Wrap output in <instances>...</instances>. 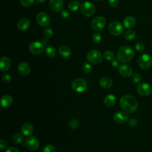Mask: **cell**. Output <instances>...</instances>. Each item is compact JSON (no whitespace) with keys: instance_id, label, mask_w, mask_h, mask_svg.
Here are the masks:
<instances>
[{"instance_id":"45","label":"cell","mask_w":152,"mask_h":152,"mask_svg":"<svg viewBox=\"0 0 152 152\" xmlns=\"http://www.w3.org/2000/svg\"><path fill=\"white\" fill-rule=\"evenodd\" d=\"M48 38H45V39H43V40H42V41H43V44H45V45H47V44H48L49 43V40H48Z\"/></svg>"},{"instance_id":"21","label":"cell","mask_w":152,"mask_h":152,"mask_svg":"<svg viewBox=\"0 0 152 152\" xmlns=\"http://www.w3.org/2000/svg\"><path fill=\"white\" fill-rule=\"evenodd\" d=\"M116 102V99L115 96L113 94L107 95L103 100V103H104V105L109 107H112L113 106H114Z\"/></svg>"},{"instance_id":"43","label":"cell","mask_w":152,"mask_h":152,"mask_svg":"<svg viewBox=\"0 0 152 152\" xmlns=\"http://www.w3.org/2000/svg\"><path fill=\"white\" fill-rule=\"evenodd\" d=\"M5 152H20V150L15 147H10L7 148Z\"/></svg>"},{"instance_id":"8","label":"cell","mask_w":152,"mask_h":152,"mask_svg":"<svg viewBox=\"0 0 152 152\" xmlns=\"http://www.w3.org/2000/svg\"><path fill=\"white\" fill-rule=\"evenodd\" d=\"M109 30L110 33L114 36L121 35L124 31L122 24L118 21H112L109 25Z\"/></svg>"},{"instance_id":"24","label":"cell","mask_w":152,"mask_h":152,"mask_svg":"<svg viewBox=\"0 0 152 152\" xmlns=\"http://www.w3.org/2000/svg\"><path fill=\"white\" fill-rule=\"evenodd\" d=\"M135 20L132 16H128L124 20V25L125 27L128 29L133 28L135 26Z\"/></svg>"},{"instance_id":"36","label":"cell","mask_w":152,"mask_h":152,"mask_svg":"<svg viewBox=\"0 0 152 152\" xmlns=\"http://www.w3.org/2000/svg\"><path fill=\"white\" fill-rule=\"evenodd\" d=\"M44 35L46 38H48V39L50 38L53 35V30L49 27H47L45 28Z\"/></svg>"},{"instance_id":"41","label":"cell","mask_w":152,"mask_h":152,"mask_svg":"<svg viewBox=\"0 0 152 152\" xmlns=\"http://www.w3.org/2000/svg\"><path fill=\"white\" fill-rule=\"evenodd\" d=\"M128 124L131 126H136L138 124V122H137V119H135L134 118H131L129 120Z\"/></svg>"},{"instance_id":"46","label":"cell","mask_w":152,"mask_h":152,"mask_svg":"<svg viewBox=\"0 0 152 152\" xmlns=\"http://www.w3.org/2000/svg\"><path fill=\"white\" fill-rule=\"evenodd\" d=\"M36 1H37V2H39V3H43L45 1V0H36Z\"/></svg>"},{"instance_id":"13","label":"cell","mask_w":152,"mask_h":152,"mask_svg":"<svg viewBox=\"0 0 152 152\" xmlns=\"http://www.w3.org/2000/svg\"><path fill=\"white\" fill-rule=\"evenodd\" d=\"M113 119L117 124H124L128 121V115L125 112L119 111L113 115Z\"/></svg>"},{"instance_id":"33","label":"cell","mask_w":152,"mask_h":152,"mask_svg":"<svg viewBox=\"0 0 152 152\" xmlns=\"http://www.w3.org/2000/svg\"><path fill=\"white\" fill-rule=\"evenodd\" d=\"M56 148L52 144L46 145L43 150L42 152H56Z\"/></svg>"},{"instance_id":"27","label":"cell","mask_w":152,"mask_h":152,"mask_svg":"<svg viewBox=\"0 0 152 152\" xmlns=\"http://www.w3.org/2000/svg\"><path fill=\"white\" fill-rule=\"evenodd\" d=\"M124 37L128 40H132L135 37V33L131 30H128L124 33Z\"/></svg>"},{"instance_id":"11","label":"cell","mask_w":152,"mask_h":152,"mask_svg":"<svg viewBox=\"0 0 152 152\" xmlns=\"http://www.w3.org/2000/svg\"><path fill=\"white\" fill-rule=\"evenodd\" d=\"M39 139L33 135L29 136L25 141V146L30 150H36L39 146Z\"/></svg>"},{"instance_id":"35","label":"cell","mask_w":152,"mask_h":152,"mask_svg":"<svg viewBox=\"0 0 152 152\" xmlns=\"http://www.w3.org/2000/svg\"><path fill=\"white\" fill-rule=\"evenodd\" d=\"M135 49L139 52H142L144 51V48H145V46L143 44V43L141 42H137L135 45Z\"/></svg>"},{"instance_id":"1","label":"cell","mask_w":152,"mask_h":152,"mask_svg":"<svg viewBox=\"0 0 152 152\" xmlns=\"http://www.w3.org/2000/svg\"><path fill=\"white\" fill-rule=\"evenodd\" d=\"M119 104L121 107L128 113L134 112L138 107L137 100L131 95H124L119 100Z\"/></svg>"},{"instance_id":"4","label":"cell","mask_w":152,"mask_h":152,"mask_svg":"<svg viewBox=\"0 0 152 152\" xmlns=\"http://www.w3.org/2000/svg\"><path fill=\"white\" fill-rule=\"evenodd\" d=\"M80 10L83 15L90 17L94 13L96 8L93 3L89 1H85L81 4Z\"/></svg>"},{"instance_id":"10","label":"cell","mask_w":152,"mask_h":152,"mask_svg":"<svg viewBox=\"0 0 152 152\" xmlns=\"http://www.w3.org/2000/svg\"><path fill=\"white\" fill-rule=\"evenodd\" d=\"M44 49V44L40 42H31L28 46V50L31 53L37 55L42 53Z\"/></svg>"},{"instance_id":"20","label":"cell","mask_w":152,"mask_h":152,"mask_svg":"<svg viewBox=\"0 0 152 152\" xmlns=\"http://www.w3.org/2000/svg\"><path fill=\"white\" fill-rule=\"evenodd\" d=\"M59 53L62 57L64 58H68L71 56L72 52L71 49L68 46L63 45L59 48Z\"/></svg>"},{"instance_id":"38","label":"cell","mask_w":152,"mask_h":152,"mask_svg":"<svg viewBox=\"0 0 152 152\" xmlns=\"http://www.w3.org/2000/svg\"><path fill=\"white\" fill-rule=\"evenodd\" d=\"M132 80L135 84L138 83L141 80V75L138 73H135L132 77Z\"/></svg>"},{"instance_id":"26","label":"cell","mask_w":152,"mask_h":152,"mask_svg":"<svg viewBox=\"0 0 152 152\" xmlns=\"http://www.w3.org/2000/svg\"><path fill=\"white\" fill-rule=\"evenodd\" d=\"M80 7V2L76 0L71 1L68 4V8L72 11H75L78 10Z\"/></svg>"},{"instance_id":"6","label":"cell","mask_w":152,"mask_h":152,"mask_svg":"<svg viewBox=\"0 0 152 152\" xmlns=\"http://www.w3.org/2000/svg\"><path fill=\"white\" fill-rule=\"evenodd\" d=\"M138 63L141 68L143 69H148L152 65V58L149 54H142L139 56Z\"/></svg>"},{"instance_id":"44","label":"cell","mask_w":152,"mask_h":152,"mask_svg":"<svg viewBox=\"0 0 152 152\" xmlns=\"http://www.w3.org/2000/svg\"><path fill=\"white\" fill-rule=\"evenodd\" d=\"M7 147V142L5 140H1L0 141V147L1 148V150H3L4 148H5Z\"/></svg>"},{"instance_id":"2","label":"cell","mask_w":152,"mask_h":152,"mask_svg":"<svg viewBox=\"0 0 152 152\" xmlns=\"http://www.w3.org/2000/svg\"><path fill=\"white\" fill-rule=\"evenodd\" d=\"M134 56L133 49L128 45H124L119 48L117 51L116 56L118 59L123 63L129 62Z\"/></svg>"},{"instance_id":"23","label":"cell","mask_w":152,"mask_h":152,"mask_svg":"<svg viewBox=\"0 0 152 152\" xmlns=\"http://www.w3.org/2000/svg\"><path fill=\"white\" fill-rule=\"evenodd\" d=\"M13 99L10 95H4L1 98V104L2 107H8L12 103Z\"/></svg>"},{"instance_id":"42","label":"cell","mask_w":152,"mask_h":152,"mask_svg":"<svg viewBox=\"0 0 152 152\" xmlns=\"http://www.w3.org/2000/svg\"><path fill=\"white\" fill-rule=\"evenodd\" d=\"M61 16L64 18H67L69 17V12L68 10H64L61 11Z\"/></svg>"},{"instance_id":"28","label":"cell","mask_w":152,"mask_h":152,"mask_svg":"<svg viewBox=\"0 0 152 152\" xmlns=\"http://www.w3.org/2000/svg\"><path fill=\"white\" fill-rule=\"evenodd\" d=\"M12 140L15 143L20 144L24 141V137L21 134L19 133H15L12 136Z\"/></svg>"},{"instance_id":"30","label":"cell","mask_w":152,"mask_h":152,"mask_svg":"<svg viewBox=\"0 0 152 152\" xmlns=\"http://www.w3.org/2000/svg\"><path fill=\"white\" fill-rule=\"evenodd\" d=\"M102 36L101 34L97 32L94 33L92 35V40L95 43H99L101 42Z\"/></svg>"},{"instance_id":"17","label":"cell","mask_w":152,"mask_h":152,"mask_svg":"<svg viewBox=\"0 0 152 152\" xmlns=\"http://www.w3.org/2000/svg\"><path fill=\"white\" fill-rule=\"evenodd\" d=\"M31 68L28 64L21 62L18 66V71L22 75H27L30 72Z\"/></svg>"},{"instance_id":"3","label":"cell","mask_w":152,"mask_h":152,"mask_svg":"<svg viewBox=\"0 0 152 152\" xmlns=\"http://www.w3.org/2000/svg\"><path fill=\"white\" fill-rule=\"evenodd\" d=\"M71 87L74 91L78 93H82L86 90L87 84L85 80L81 78H77L72 80L71 83Z\"/></svg>"},{"instance_id":"39","label":"cell","mask_w":152,"mask_h":152,"mask_svg":"<svg viewBox=\"0 0 152 152\" xmlns=\"http://www.w3.org/2000/svg\"><path fill=\"white\" fill-rule=\"evenodd\" d=\"M108 2L110 6L112 7H116L118 6L119 4V0H109Z\"/></svg>"},{"instance_id":"14","label":"cell","mask_w":152,"mask_h":152,"mask_svg":"<svg viewBox=\"0 0 152 152\" xmlns=\"http://www.w3.org/2000/svg\"><path fill=\"white\" fill-rule=\"evenodd\" d=\"M49 7L52 11L58 12L62 8L63 0H50Z\"/></svg>"},{"instance_id":"22","label":"cell","mask_w":152,"mask_h":152,"mask_svg":"<svg viewBox=\"0 0 152 152\" xmlns=\"http://www.w3.org/2000/svg\"><path fill=\"white\" fill-rule=\"evenodd\" d=\"M99 83L101 87L105 88H109L112 87L113 84V81L110 78L108 77H103L100 78Z\"/></svg>"},{"instance_id":"19","label":"cell","mask_w":152,"mask_h":152,"mask_svg":"<svg viewBox=\"0 0 152 152\" xmlns=\"http://www.w3.org/2000/svg\"><path fill=\"white\" fill-rule=\"evenodd\" d=\"M30 21L26 18H23L19 20L17 24V28L21 31L26 30L30 26Z\"/></svg>"},{"instance_id":"18","label":"cell","mask_w":152,"mask_h":152,"mask_svg":"<svg viewBox=\"0 0 152 152\" xmlns=\"http://www.w3.org/2000/svg\"><path fill=\"white\" fill-rule=\"evenodd\" d=\"M21 131L24 135L28 136L31 135L33 131V126L29 122H26L21 126Z\"/></svg>"},{"instance_id":"32","label":"cell","mask_w":152,"mask_h":152,"mask_svg":"<svg viewBox=\"0 0 152 152\" xmlns=\"http://www.w3.org/2000/svg\"><path fill=\"white\" fill-rule=\"evenodd\" d=\"M82 68H83V71L85 73L88 74V73H89V72H90L91 71L92 66H91V65L89 63L85 62H84V64L83 65Z\"/></svg>"},{"instance_id":"47","label":"cell","mask_w":152,"mask_h":152,"mask_svg":"<svg viewBox=\"0 0 152 152\" xmlns=\"http://www.w3.org/2000/svg\"><path fill=\"white\" fill-rule=\"evenodd\" d=\"M96 1H103V0H96Z\"/></svg>"},{"instance_id":"12","label":"cell","mask_w":152,"mask_h":152,"mask_svg":"<svg viewBox=\"0 0 152 152\" xmlns=\"http://www.w3.org/2000/svg\"><path fill=\"white\" fill-rule=\"evenodd\" d=\"M36 21L42 27H46L50 23V18L46 12H39L36 16Z\"/></svg>"},{"instance_id":"31","label":"cell","mask_w":152,"mask_h":152,"mask_svg":"<svg viewBox=\"0 0 152 152\" xmlns=\"http://www.w3.org/2000/svg\"><path fill=\"white\" fill-rule=\"evenodd\" d=\"M104 57L107 60V61H112L115 58V55L114 53H113L112 51L111 50H106L104 53Z\"/></svg>"},{"instance_id":"7","label":"cell","mask_w":152,"mask_h":152,"mask_svg":"<svg viewBox=\"0 0 152 152\" xmlns=\"http://www.w3.org/2000/svg\"><path fill=\"white\" fill-rule=\"evenodd\" d=\"M138 94L142 97H147L152 93V87L147 83H142L138 85L137 88Z\"/></svg>"},{"instance_id":"9","label":"cell","mask_w":152,"mask_h":152,"mask_svg":"<svg viewBox=\"0 0 152 152\" xmlns=\"http://www.w3.org/2000/svg\"><path fill=\"white\" fill-rule=\"evenodd\" d=\"M106 24V20L103 16H97L91 21V27L96 31L102 30Z\"/></svg>"},{"instance_id":"15","label":"cell","mask_w":152,"mask_h":152,"mask_svg":"<svg viewBox=\"0 0 152 152\" xmlns=\"http://www.w3.org/2000/svg\"><path fill=\"white\" fill-rule=\"evenodd\" d=\"M118 72L121 75L125 77H129L132 74V69L130 66L124 64L118 67Z\"/></svg>"},{"instance_id":"5","label":"cell","mask_w":152,"mask_h":152,"mask_svg":"<svg viewBox=\"0 0 152 152\" xmlns=\"http://www.w3.org/2000/svg\"><path fill=\"white\" fill-rule=\"evenodd\" d=\"M87 59L91 63L99 64L103 61L102 53L97 50H91L87 54Z\"/></svg>"},{"instance_id":"16","label":"cell","mask_w":152,"mask_h":152,"mask_svg":"<svg viewBox=\"0 0 152 152\" xmlns=\"http://www.w3.org/2000/svg\"><path fill=\"white\" fill-rule=\"evenodd\" d=\"M11 66V61L7 56H2L0 59V69L1 71H8Z\"/></svg>"},{"instance_id":"25","label":"cell","mask_w":152,"mask_h":152,"mask_svg":"<svg viewBox=\"0 0 152 152\" xmlns=\"http://www.w3.org/2000/svg\"><path fill=\"white\" fill-rule=\"evenodd\" d=\"M45 53L46 56L49 58H55L56 55V49L52 46H47L45 49Z\"/></svg>"},{"instance_id":"40","label":"cell","mask_w":152,"mask_h":152,"mask_svg":"<svg viewBox=\"0 0 152 152\" xmlns=\"http://www.w3.org/2000/svg\"><path fill=\"white\" fill-rule=\"evenodd\" d=\"M119 60L118 59V58H115L112 61H111V64L114 67V68H118L119 67Z\"/></svg>"},{"instance_id":"37","label":"cell","mask_w":152,"mask_h":152,"mask_svg":"<svg viewBox=\"0 0 152 152\" xmlns=\"http://www.w3.org/2000/svg\"><path fill=\"white\" fill-rule=\"evenodd\" d=\"M34 2V0H20V3L22 6L28 7L31 6Z\"/></svg>"},{"instance_id":"34","label":"cell","mask_w":152,"mask_h":152,"mask_svg":"<svg viewBox=\"0 0 152 152\" xmlns=\"http://www.w3.org/2000/svg\"><path fill=\"white\" fill-rule=\"evenodd\" d=\"M2 80L5 83L8 84L11 81V77L8 73H5L2 75Z\"/></svg>"},{"instance_id":"29","label":"cell","mask_w":152,"mask_h":152,"mask_svg":"<svg viewBox=\"0 0 152 152\" xmlns=\"http://www.w3.org/2000/svg\"><path fill=\"white\" fill-rule=\"evenodd\" d=\"M79 125V121L76 118H73L69 121L68 126L71 129H75Z\"/></svg>"}]
</instances>
